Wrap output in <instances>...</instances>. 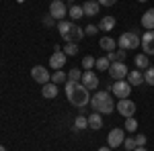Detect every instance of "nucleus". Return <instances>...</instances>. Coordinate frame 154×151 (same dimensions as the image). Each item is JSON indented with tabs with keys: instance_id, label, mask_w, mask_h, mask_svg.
I'll return each instance as SVG.
<instances>
[{
	"instance_id": "obj_37",
	"label": "nucleus",
	"mask_w": 154,
	"mask_h": 151,
	"mask_svg": "<svg viewBox=\"0 0 154 151\" xmlns=\"http://www.w3.org/2000/svg\"><path fill=\"white\" fill-rule=\"evenodd\" d=\"M99 151H111V147L107 145V147H101V149H99Z\"/></svg>"
},
{
	"instance_id": "obj_3",
	"label": "nucleus",
	"mask_w": 154,
	"mask_h": 151,
	"mask_svg": "<svg viewBox=\"0 0 154 151\" xmlns=\"http://www.w3.org/2000/svg\"><path fill=\"white\" fill-rule=\"evenodd\" d=\"M142 43V37L138 35L136 31H125V33H121L117 39V45L121 49H125V51H130V49H138V45Z\"/></svg>"
},
{
	"instance_id": "obj_20",
	"label": "nucleus",
	"mask_w": 154,
	"mask_h": 151,
	"mask_svg": "<svg viewBox=\"0 0 154 151\" xmlns=\"http://www.w3.org/2000/svg\"><path fill=\"white\" fill-rule=\"evenodd\" d=\"M99 45H101V49H103V51H107V53H109V51H115L117 41H115V39H111V37H103V39L99 41Z\"/></svg>"
},
{
	"instance_id": "obj_36",
	"label": "nucleus",
	"mask_w": 154,
	"mask_h": 151,
	"mask_svg": "<svg viewBox=\"0 0 154 151\" xmlns=\"http://www.w3.org/2000/svg\"><path fill=\"white\" fill-rule=\"evenodd\" d=\"M97 2H99L101 6H113V4H115L117 0H97Z\"/></svg>"
},
{
	"instance_id": "obj_11",
	"label": "nucleus",
	"mask_w": 154,
	"mask_h": 151,
	"mask_svg": "<svg viewBox=\"0 0 154 151\" xmlns=\"http://www.w3.org/2000/svg\"><path fill=\"white\" fill-rule=\"evenodd\" d=\"M31 78L37 82V84H48V82H51V76H49V71L43 68V65H35L33 70H31Z\"/></svg>"
},
{
	"instance_id": "obj_32",
	"label": "nucleus",
	"mask_w": 154,
	"mask_h": 151,
	"mask_svg": "<svg viewBox=\"0 0 154 151\" xmlns=\"http://www.w3.org/2000/svg\"><path fill=\"white\" fill-rule=\"evenodd\" d=\"M97 31H99V27H97V25H88V27H86V29H84V35H97Z\"/></svg>"
},
{
	"instance_id": "obj_4",
	"label": "nucleus",
	"mask_w": 154,
	"mask_h": 151,
	"mask_svg": "<svg viewBox=\"0 0 154 151\" xmlns=\"http://www.w3.org/2000/svg\"><path fill=\"white\" fill-rule=\"evenodd\" d=\"M115 110H117V112L123 116V118H130V116L136 115L138 106H136V102H134V100H130V98H123V100H119L117 104H115Z\"/></svg>"
},
{
	"instance_id": "obj_6",
	"label": "nucleus",
	"mask_w": 154,
	"mask_h": 151,
	"mask_svg": "<svg viewBox=\"0 0 154 151\" xmlns=\"http://www.w3.org/2000/svg\"><path fill=\"white\" fill-rule=\"evenodd\" d=\"M107 71L111 74L113 80H125L128 74H130V71H128V65H125L123 61H113V63L109 65V70H107Z\"/></svg>"
},
{
	"instance_id": "obj_29",
	"label": "nucleus",
	"mask_w": 154,
	"mask_h": 151,
	"mask_svg": "<svg viewBox=\"0 0 154 151\" xmlns=\"http://www.w3.org/2000/svg\"><path fill=\"white\" fill-rule=\"evenodd\" d=\"M95 61H97V57H93V55H86V57L82 59V68H84V70L95 68Z\"/></svg>"
},
{
	"instance_id": "obj_43",
	"label": "nucleus",
	"mask_w": 154,
	"mask_h": 151,
	"mask_svg": "<svg viewBox=\"0 0 154 151\" xmlns=\"http://www.w3.org/2000/svg\"><path fill=\"white\" fill-rule=\"evenodd\" d=\"M51 2H54V0H51Z\"/></svg>"
},
{
	"instance_id": "obj_23",
	"label": "nucleus",
	"mask_w": 154,
	"mask_h": 151,
	"mask_svg": "<svg viewBox=\"0 0 154 151\" xmlns=\"http://www.w3.org/2000/svg\"><path fill=\"white\" fill-rule=\"evenodd\" d=\"M82 129H88V116L78 115L74 118V131H82Z\"/></svg>"
},
{
	"instance_id": "obj_25",
	"label": "nucleus",
	"mask_w": 154,
	"mask_h": 151,
	"mask_svg": "<svg viewBox=\"0 0 154 151\" xmlns=\"http://www.w3.org/2000/svg\"><path fill=\"white\" fill-rule=\"evenodd\" d=\"M109 65H111V61H109L107 57H99V59L95 61V68H97L99 71H107V70H109Z\"/></svg>"
},
{
	"instance_id": "obj_31",
	"label": "nucleus",
	"mask_w": 154,
	"mask_h": 151,
	"mask_svg": "<svg viewBox=\"0 0 154 151\" xmlns=\"http://www.w3.org/2000/svg\"><path fill=\"white\" fill-rule=\"evenodd\" d=\"M123 147L128 151H134L136 147H138V143H136V137H130V139H125L123 141Z\"/></svg>"
},
{
	"instance_id": "obj_12",
	"label": "nucleus",
	"mask_w": 154,
	"mask_h": 151,
	"mask_svg": "<svg viewBox=\"0 0 154 151\" xmlns=\"http://www.w3.org/2000/svg\"><path fill=\"white\" fill-rule=\"evenodd\" d=\"M142 49L146 55H154V31H146L142 35Z\"/></svg>"
},
{
	"instance_id": "obj_2",
	"label": "nucleus",
	"mask_w": 154,
	"mask_h": 151,
	"mask_svg": "<svg viewBox=\"0 0 154 151\" xmlns=\"http://www.w3.org/2000/svg\"><path fill=\"white\" fill-rule=\"evenodd\" d=\"M91 106L95 108V112H99V115H111L115 110V102H113L111 94L105 92V90L103 92H97L91 98Z\"/></svg>"
},
{
	"instance_id": "obj_40",
	"label": "nucleus",
	"mask_w": 154,
	"mask_h": 151,
	"mask_svg": "<svg viewBox=\"0 0 154 151\" xmlns=\"http://www.w3.org/2000/svg\"><path fill=\"white\" fill-rule=\"evenodd\" d=\"M0 151H6V147H2V145H0Z\"/></svg>"
},
{
	"instance_id": "obj_33",
	"label": "nucleus",
	"mask_w": 154,
	"mask_h": 151,
	"mask_svg": "<svg viewBox=\"0 0 154 151\" xmlns=\"http://www.w3.org/2000/svg\"><path fill=\"white\" fill-rule=\"evenodd\" d=\"M113 55H115V61H123V59H125V49H117V51H113Z\"/></svg>"
},
{
	"instance_id": "obj_1",
	"label": "nucleus",
	"mask_w": 154,
	"mask_h": 151,
	"mask_svg": "<svg viewBox=\"0 0 154 151\" xmlns=\"http://www.w3.org/2000/svg\"><path fill=\"white\" fill-rule=\"evenodd\" d=\"M66 98L72 106L76 108H84V106L91 102V96H88V88H84L80 82H66Z\"/></svg>"
},
{
	"instance_id": "obj_34",
	"label": "nucleus",
	"mask_w": 154,
	"mask_h": 151,
	"mask_svg": "<svg viewBox=\"0 0 154 151\" xmlns=\"http://www.w3.org/2000/svg\"><path fill=\"white\" fill-rule=\"evenodd\" d=\"M43 25H45V27H54V25H56V19H54L51 14H45V16H43Z\"/></svg>"
},
{
	"instance_id": "obj_13",
	"label": "nucleus",
	"mask_w": 154,
	"mask_h": 151,
	"mask_svg": "<svg viewBox=\"0 0 154 151\" xmlns=\"http://www.w3.org/2000/svg\"><path fill=\"white\" fill-rule=\"evenodd\" d=\"M66 53L64 51H54L51 53V57H49V65L54 68V70H62L64 68V63H66Z\"/></svg>"
},
{
	"instance_id": "obj_10",
	"label": "nucleus",
	"mask_w": 154,
	"mask_h": 151,
	"mask_svg": "<svg viewBox=\"0 0 154 151\" xmlns=\"http://www.w3.org/2000/svg\"><path fill=\"white\" fill-rule=\"evenodd\" d=\"M80 84H82L84 88H88V90H97L99 88V76L91 70H84L82 78H80Z\"/></svg>"
},
{
	"instance_id": "obj_17",
	"label": "nucleus",
	"mask_w": 154,
	"mask_h": 151,
	"mask_svg": "<svg viewBox=\"0 0 154 151\" xmlns=\"http://www.w3.org/2000/svg\"><path fill=\"white\" fill-rule=\"evenodd\" d=\"M125 80L130 82V86H140V84H144V74L136 68L134 71H130V74H128V78H125Z\"/></svg>"
},
{
	"instance_id": "obj_35",
	"label": "nucleus",
	"mask_w": 154,
	"mask_h": 151,
	"mask_svg": "<svg viewBox=\"0 0 154 151\" xmlns=\"http://www.w3.org/2000/svg\"><path fill=\"white\" fill-rule=\"evenodd\" d=\"M136 143H138V147H144V145H146V135L140 133V135L136 137Z\"/></svg>"
},
{
	"instance_id": "obj_15",
	"label": "nucleus",
	"mask_w": 154,
	"mask_h": 151,
	"mask_svg": "<svg viewBox=\"0 0 154 151\" xmlns=\"http://www.w3.org/2000/svg\"><path fill=\"white\" fill-rule=\"evenodd\" d=\"M99 8H101V4H99L97 0H86L82 4L84 16H95V14H99Z\"/></svg>"
},
{
	"instance_id": "obj_42",
	"label": "nucleus",
	"mask_w": 154,
	"mask_h": 151,
	"mask_svg": "<svg viewBox=\"0 0 154 151\" xmlns=\"http://www.w3.org/2000/svg\"><path fill=\"white\" fill-rule=\"evenodd\" d=\"M17 2H25V0H17Z\"/></svg>"
},
{
	"instance_id": "obj_5",
	"label": "nucleus",
	"mask_w": 154,
	"mask_h": 151,
	"mask_svg": "<svg viewBox=\"0 0 154 151\" xmlns=\"http://www.w3.org/2000/svg\"><path fill=\"white\" fill-rule=\"evenodd\" d=\"M111 92L117 96L119 100H123V98H130L131 94V86L128 80H115L113 82V86H111Z\"/></svg>"
},
{
	"instance_id": "obj_38",
	"label": "nucleus",
	"mask_w": 154,
	"mask_h": 151,
	"mask_svg": "<svg viewBox=\"0 0 154 151\" xmlns=\"http://www.w3.org/2000/svg\"><path fill=\"white\" fill-rule=\"evenodd\" d=\"M134 151H148V149H146V147H136Z\"/></svg>"
},
{
	"instance_id": "obj_7",
	"label": "nucleus",
	"mask_w": 154,
	"mask_h": 151,
	"mask_svg": "<svg viewBox=\"0 0 154 151\" xmlns=\"http://www.w3.org/2000/svg\"><path fill=\"white\" fill-rule=\"evenodd\" d=\"M82 37H84V31L80 29V27H78V25L72 23L70 27H68V31H66V33L62 35V39H64L66 43H78V41H80Z\"/></svg>"
},
{
	"instance_id": "obj_14",
	"label": "nucleus",
	"mask_w": 154,
	"mask_h": 151,
	"mask_svg": "<svg viewBox=\"0 0 154 151\" xmlns=\"http://www.w3.org/2000/svg\"><path fill=\"white\" fill-rule=\"evenodd\" d=\"M140 23H142V27L146 31H154V8H148V10L144 12Z\"/></svg>"
},
{
	"instance_id": "obj_16",
	"label": "nucleus",
	"mask_w": 154,
	"mask_h": 151,
	"mask_svg": "<svg viewBox=\"0 0 154 151\" xmlns=\"http://www.w3.org/2000/svg\"><path fill=\"white\" fill-rule=\"evenodd\" d=\"M41 94H43V98H56L58 96V84H54V82H48V84H43V88H41Z\"/></svg>"
},
{
	"instance_id": "obj_28",
	"label": "nucleus",
	"mask_w": 154,
	"mask_h": 151,
	"mask_svg": "<svg viewBox=\"0 0 154 151\" xmlns=\"http://www.w3.org/2000/svg\"><path fill=\"white\" fill-rule=\"evenodd\" d=\"M64 53H66V55H76V53H78V45H76V43H66Z\"/></svg>"
},
{
	"instance_id": "obj_8",
	"label": "nucleus",
	"mask_w": 154,
	"mask_h": 151,
	"mask_svg": "<svg viewBox=\"0 0 154 151\" xmlns=\"http://www.w3.org/2000/svg\"><path fill=\"white\" fill-rule=\"evenodd\" d=\"M49 14H51L56 21H64V16L68 14V6H66V2H62V0H54V2L49 4Z\"/></svg>"
},
{
	"instance_id": "obj_30",
	"label": "nucleus",
	"mask_w": 154,
	"mask_h": 151,
	"mask_svg": "<svg viewBox=\"0 0 154 151\" xmlns=\"http://www.w3.org/2000/svg\"><path fill=\"white\" fill-rule=\"evenodd\" d=\"M80 78H82V71L76 70V68H72L70 74H68V80H72V82H80Z\"/></svg>"
},
{
	"instance_id": "obj_26",
	"label": "nucleus",
	"mask_w": 154,
	"mask_h": 151,
	"mask_svg": "<svg viewBox=\"0 0 154 151\" xmlns=\"http://www.w3.org/2000/svg\"><path fill=\"white\" fill-rule=\"evenodd\" d=\"M144 82L154 86V65H150L148 70H144Z\"/></svg>"
},
{
	"instance_id": "obj_9",
	"label": "nucleus",
	"mask_w": 154,
	"mask_h": 151,
	"mask_svg": "<svg viewBox=\"0 0 154 151\" xmlns=\"http://www.w3.org/2000/svg\"><path fill=\"white\" fill-rule=\"evenodd\" d=\"M123 141H125V129H111V131H109L107 143H109L111 149H113V147H119Z\"/></svg>"
},
{
	"instance_id": "obj_41",
	"label": "nucleus",
	"mask_w": 154,
	"mask_h": 151,
	"mask_svg": "<svg viewBox=\"0 0 154 151\" xmlns=\"http://www.w3.org/2000/svg\"><path fill=\"white\" fill-rule=\"evenodd\" d=\"M138 2H148V0H138Z\"/></svg>"
},
{
	"instance_id": "obj_27",
	"label": "nucleus",
	"mask_w": 154,
	"mask_h": 151,
	"mask_svg": "<svg viewBox=\"0 0 154 151\" xmlns=\"http://www.w3.org/2000/svg\"><path fill=\"white\" fill-rule=\"evenodd\" d=\"M125 131H128V133H134V131H136V129H138V121H136V118H134V116H130V118H125Z\"/></svg>"
},
{
	"instance_id": "obj_19",
	"label": "nucleus",
	"mask_w": 154,
	"mask_h": 151,
	"mask_svg": "<svg viewBox=\"0 0 154 151\" xmlns=\"http://www.w3.org/2000/svg\"><path fill=\"white\" fill-rule=\"evenodd\" d=\"M115 23H117L115 16H103L101 23L97 25V27H99V31H113L115 29Z\"/></svg>"
},
{
	"instance_id": "obj_39",
	"label": "nucleus",
	"mask_w": 154,
	"mask_h": 151,
	"mask_svg": "<svg viewBox=\"0 0 154 151\" xmlns=\"http://www.w3.org/2000/svg\"><path fill=\"white\" fill-rule=\"evenodd\" d=\"M66 4H70V6H72V4H74V0H66Z\"/></svg>"
},
{
	"instance_id": "obj_22",
	"label": "nucleus",
	"mask_w": 154,
	"mask_h": 151,
	"mask_svg": "<svg viewBox=\"0 0 154 151\" xmlns=\"http://www.w3.org/2000/svg\"><path fill=\"white\" fill-rule=\"evenodd\" d=\"M68 14H70L72 21H78V19H82V16H84V10H82V6H78V4H72L70 8H68Z\"/></svg>"
},
{
	"instance_id": "obj_18",
	"label": "nucleus",
	"mask_w": 154,
	"mask_h": 151,
	"mask_svg": "<svg viewBox=\"0 0 154 151\" xmlns=\"http://www.w3.org/2000/svg\"><path fill=\"white\" fill-rule=\"evenodd\" d=\"M101 127H103V115H99V112H93V115H88V129H93V131H99Z\"/></svg>"
},
{
	"instance_id": "obj_24",
	"label": "nucleus",
	"mask_w": 154,
	"mask_h": 151,
	"mask_svg": "<svg viewBox=\"0 0 154 151\" xmlns=\"http://www.w3.org/2000/svg\"><path fill=\"white\" fill-rule=\"evenodd\" d=\"M51 82H54V84H66V82H68V74H64L62 70H56L51 74Z\"/></svg>"
},
{
	"instance_id": "obj_21",
	"label": "nucleus",
	"mask_w": 154,
	"mask_h": 151,
	"mask_svg": "<svg viewBox=\"0 0 154 151\" xmlns=\"http://www.w3.org/2000/svg\"><path fill=\"white\" fill-rule=\"evenodd\" d=\"M134 63H136V68H138V70H148V68H150V59H148V55H146V53L136 55Z\"/></svg>"
}]
</instances>
